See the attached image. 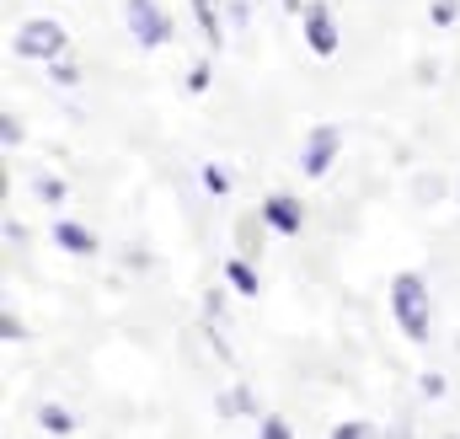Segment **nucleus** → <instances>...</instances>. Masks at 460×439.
<instances>
[{"mask_svg": "<svg viewBox=\"0 0 460 439\" xmlns=\"http://www.w3.org/2000/svg\"><path fill=\"white\" fill-rule=\"evenodd\" d=\"M279 5H289V11H305V5H300V0H279Z\"/></svg>", "mask_w": 460, "mask_h": 439, "instance_id": "nucleus-20", "label": "nucleus"}, {"mask_svg": "<svg viewBox=\"0 0 460 439\" xmlns=\"http://www.w3.org/2000/svg\"><path fill=\"white\" fill-rule=\"evenodd\" d=\"M204 183H209V193H226V172L220 166H204Z\"/></svg>", "mask_w": 460, "mask_h": 439, "instance_id": "nucleus-19", "label": "nucleus"}, {"mask_svg": "<svg viewBox=\"0 0 460 439\" xmlns=\"http://www.w3.org/2000/svg\"><path fill=\"white\" fill-rule=\"evenodd\" d=\"M332 439H375V429H369L364 418H348V424H338V429H332Z\"/></svg>", "mask_w": 460, "mask_h": 439, "instance_id": "nucleus-11", "label": "nucleus"}, {"mask_svg": "<svg viewBox=\"0 0 460 439\" xmlns=\"http://www.w3.org/2000/svg\"><path fill=\"white\" fill-rule=\"evenodd\" d=\"M38 424H43L49 435H70V429H75V418H70L59 402H43V408H38Z\"/></svg>", "mask_w": 460, "mask_h": 439, "instance_id": "nucleus-10", "label": "nucleus"}, {"mask_svg": "<svg viewBox=\"0 0 460 439\" xmlns=\"http://www.w3.org/2000/svg\"><path fill=\"white\" fill-rule=\"evenodd\" d=\"M11 49H16L22 59H59V54H65V27L49 22V16H32V22H22V32H16Z\"/></svg>", "mask_w": 460, "mask_h": 439, "instance_id": "nucleus-2", "label": "nucleus"}, {"mask_svg": "<svg viewBox=\"0 0 460 439\" xmlns=\"http://www.w3.org/2000/svg\"><path fill=\"white\" fill-rule=\"evenodd\" d=\"M128 32H134L139 49H161L172 38V22H166V11L155 0H128Z\"/></svg>", "mask_w": 460, "mask_h": 439, "instance_id": "nucleus-3", "label": "nucleus"}, {"mask_svg": "<svg viewBox=\"0 0 460 439\" xmlns=\"http://www.w3.org/2000/svg\"><path fill=\"white\" fill-rule=\"evenodd\" d=\"M0 139H5V150L22 145V123H16V112H0Z\"/></svg>", "mask_w": 460, "mask_h": 439, "instance_id": "nucleus-12", "label": "nucleus"}, {"mask_svg": "<svg viewBox=\"0 0 460 439\" xmlns=\"http://www.w3.org/2000/svg\"><path fill=\"white\" fill-rule=\"evenodd\" d=\"M429 16H434L439 27H445V22H456V16H460V0H434V5H429Z\"/></svg>", "mask_w": 460, "mask_h": 439, "instance_id": "nucleus-14", "label": "nucleus"}, {"mask_svg": "<svg viewBox=\"0 0 460 439\" xmlns=\"http://www.w3.org/2000/svg\"><path fill=\"white\" fill-rule=\"evenodd\" d=\"M54 241H59L70 257H92V252H97V236H92L86 225H75V220H59V225H54Z\"/></svg>", "mask_w": 460, "mask_h": 439, "instance_id": "nucleus-7", "label": "nucleus"}, {"mask_svg": "<svg viewBox=\"0 0 460 439\" xmlns=\"http://www.w3.org/2000/svg\"><path fill=\"white\" fill-rule=\"evenodd\" d=\"M262 225L279 230V236H295V230L305 225V204H300L295 193H273V199L262 204Z\"/></svg>", "mask_w": 460, "mask_h": 439, "instance_id": "nucleus-6", "label": "nucleus"}, {"mask_svg": "<svg viewBox=\"0 0 460 439\" xmlns=\"http://www.w3.org/2000/svg\"><path fill=\"white\" fill-rule=\"evenodd\" d=\"M0 337H5V343H16V337H22V322H16V317H11V311H5V317H0Z\"/></svg>", "mask_w": 460, "mask_h": 439, "instance_id": "nucleus-18", "label": "nucleus"}, {"mask_svg": "<svg viewBox=\"0 0 460 439\" xmlns=\"http://www.w3.org/2000/svg\"><path fill=\"white\" fill-rule=\"evenodd\" d=\"M38 193H43L49 204H59V199H65V183H59V177H38Z\"/></svg>", "mask_w": 460, "mask_h": 439, "instance_id": "nucleus-15", "label": "nucleus"}, {"mask_svg": "<svg viewBox=\"0 0 460 439\" xmlns=\"http://www.w3.org/2000/svg\"><path fill=\"white\" fill-rule=\"evenodd\" d=\"M54 81H59V86H75V81H81V70H75V65H65V59H54Z\"/></svg>", "mask_w": 460, "mask_h": 439, "instance_id": "nucleus-16", "label": "nucleus"}, {"mask_svg": "<svg viewBox=\"0 0 460 439\" xmlns=\"http://www.w3.org/2000/svg\"><path fill=\"white\" fill-rule=\"evenodd\" d=\"M338 145H343L338 123H316V129L305 134V150H300V172H305V177H322V172L338 161Z\"/></svg>", "mask_w": 460, "mask_h": 439, "instance_id": "nucleus-5", "label": "nucleus"}, {"mask_svg": "<svg viewBox=\"0 0 460 439\" xmlns=\"http://www.w3.org/2000/svg\"><path fill=\"white\" fill-rule=\"evenodd\" d=\"M257 439H295V429H289L284 418H262V429H257Z\"/></svg>", "mask_w": 460, "mask_h": 439, "instance_id": "nucleus-13", "label": "nucleus"}, {"mask_svg": "<svg viewBox=\"0 0 460 439\" xmlns=\"http://www.w3.org/2000/svg\"><path fill=\"white\" fill-rule=\"evenodd\" d=\"M226 279H230V290H235V295H246V300L262 290V284H257V268H252L246 257H230V263H226Z\"/></svg>", "mask_w": 460, "mask_h": 439, "instance_id": "nucleus-9", "label": "nucleus"}, {"mask_svg": "<svg viewBox=\"0 0 460 439\" xmlns=\"http://www.w3.org/2000/svg\"><path fill=\"white\" fill-rule=\"evenodd\" d=\"M204 86H209V65H193L188 70V92H204Z\"/></svg>", "mask_w": 460, "mask_h": 439, "instance_id": "nucleus-17", "label": "nucleus"}, {"mask_svg": "<svg viewBox=\"0 0 460 439\" xmlns=\"http://www.w3.org/2000/svg\"><path fill=\"white\" fill-rule=\"evenodd\" d=\"M193 16H199V32L209 38V49L226 43V27H220V0H193Z\"/></svg>", "mask_w": 460, "mask_h": 439, "instance_id": "nucleus-8", "label": "nucleus"}, {"mask_svg": "<svg viewBox=\"0 0 460 439\" xmlns=\"http://www.w3.org/2000/svg\"><path fill=\"white\" fill-rule=\"evenodd\" d=\"M300 27H305V49L311 54H338V22H332V5L327 0H311L305 11H300Z\"/></svg>", "mask_w": 460, "mask_h": 439, "instance_id": "nucleus-4", "label": "nucleus"}, {"mask_svg": "<svg viewBox=\"0 0 460 439\" xmlns=\"http://www.w3.org/2000/svg\"><path fill=\"white\" fill-rule=\"evenodd\" d=\"M391 317H396V327L407 332L412 343L429 337V284L418 273H396L391 279Z\"/></svg>", "mask_w": 460, "mask_h": 439, "instance_id": "nucleus-1", "label": "nucleus"}]
</instances>
